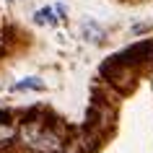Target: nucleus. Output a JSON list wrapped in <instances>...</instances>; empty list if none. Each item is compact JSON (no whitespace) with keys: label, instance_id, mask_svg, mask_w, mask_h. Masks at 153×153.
<instances>
[{"label":"nucleus","instance_id":"2","mask_svg":"<svg viewBox=\"0 0 153 153\" xmlns=\"http://www.w3.org/2000/svg\"><path fill=\"white\" fill-rule=\"evenodd\" d=\"M101 75H104L106 83H109L112 88H117L120 94H130V91L135 88V83H137V68L120 62L117 57H112L109 62H104Z\"/></svg>","mask_w":153,"mask_h":153},{"label":"nucleus","instance_id":"4","mask_svg":"<svg viewBox=\"0 0 153 153\" xmlns=\"http://www.w3.org/2000/svg\"><path fill=\"white\" fill-rule=\"evenodd\" d=\"M18 137V122L10 120L8 112H0V151H8L10 145H16Z\"/></svg>","mask_w":153,"mask_h":153},{"label":"nucleus","instance_id":"7","mask_svg":"<svg viewBox=\"0 0 153 153\" xmlns=\"http://www.w3.org/2000/svg\"><path fill=\"white\" fill-rule=\"evenodd\" d=\"M34 21H36L39 26H55L60 18H57V10L55 8H42V10L34 13Z\"/></svg>","mask_w":153,"mask_h":153},{"label":"nucleus","instance_id":"5","mask_svg":"<svg viewBox=\"0 0 153 153\" xmlns=\"http://www.w3.org/2000/svg\"><path fill=\"white\" fill-rule=\"evenodd\" d=\"M13 91H44V81L36 75H29V78H21L18 83H13Z\"/></svg>","mask_w":153,"mask_h":153},{"label":"nucleus","instance_id":"3","mask_svg":"<svg viewBox=\"0 0 153 153\" xmlns=\"http://www.w3.org/2000/svg\"><path fill=\"white\" fill-rule=\"evenodd\" d=\"M120 62L125 65H132V68H143V65H153V39H143L137 42V44H132V47H127L125 52H120V55H114Z\"/></svg>","mask_w":153,"mask_h":153},{"label":"nucleus","instance_id":"1","mask_svg":"<svg viewBox=\"0 0 153 153\" xmlns=\"http://www.w3.org/2000/svg\"><path fill=\"white\" fill-rule=\"evenodd\" d=\"M68 132H70V130L62 125V120L49 117L47 125L39 130V135L31 140L29 153H62L65 140H68Z\"/></svg>","mask_w":153,"mask_h":153},{"label":"nucleus","instance_id":"6","mask_svg":"<svg viewBox=\"0 0 153 153\" xmlns=\"http://www.w3.org/2000/svg\"><path fill=\"white\" fill-rule=\"evenodd\" d=\"M83 36L88 42H94V44H101V42H104V29L99 24H94V21H86V24H83Z\"/></svg>","mask_w":153,"mask_h":153}]
</instances>
